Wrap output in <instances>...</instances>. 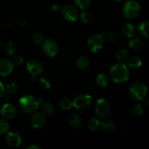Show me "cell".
<instances>
[{
	"label": "cell",
	"mask_w": 149,
	"mask_h": 149,
	"mask_svg": "<svg viewBox=\"0 0 149 149\" xmlns=\"http://www.w3.org/2000/svg\"><path fill=\"white\" fill-rule=\"evenodd\" d=\"M109 76L116 84H124L130 78V68L124 62L116 63L111 68Z\"/></svg>",
	"instance_id": "obj_1"
},
{
	"label": "cell",
	"mask_w": 149,
	"mask_h": 149,
	"mask_svg": "<svg viewBox=\"0 0 149 149\" xmlns=\"http://www.w3.org/2000/svg\"><path fill=\"white\" fill-rule=\"evenodd\" d=\"M19 107L26 113H33L38 110L39 106V100L33 95H26L19 99Z\"/></svg>",
	"instance_id": "obj_2"
},
{
	"label": "cell",
	"mask_w": 149,
	"mask_h": 149,
	"mask_svg": "<svg viewBox=\"0 0 149 149\" xmlns=\"http://www.w3.org/2000/svg\"><path fill=\"white\" fill-rule=\"evenodd\" d=\"M148 93V88L141 81L134 82L129 88V95L132 99L136 101H141L145 99Z\"/></svg>",
	"instance_id": "obj_3"
},
{
	"label": "cell",
	"mask_w": 149,
	"mask_h": 149,
	"mask_svg": "<svg viewBox=\"0 0 149 149\" xmlns=\"http://www.w3.org/2000/svg\"><path fill=\"white\" fill-rule=\"evenodd\" d=\"M122 13L124 17L127 19H134L139 15L141 13V6L138 1L135 0H129L122 6Z\"/></svg>",
	"instance_id": "obj_4"
},
{
	"label": "cell",
	"mask_w": 149,
	"mask_h": 149,
	"mask_svg": "<svg viewBox=\"0 0 149 149\" xmlns=\"http://www.w3.org/2000/svg\"><path fill=\"white\" fill-rule=\"evenodd\" d=\"M93 104L92 97L88 94H80L74 98L73 106L79 111H86L90 109Z\"/></svg>",
	"instance_id": "obj_5"
},
{
	"label": "cell",
	"mask_w": 149,
	"mask_h": 149,
	"mask_svg": "<svg viewBox=\"0 0 149 149\" xmlns=\"http://www.w3.org/2000/svg\"><path fill=\"white\" fill-rule=\"evenodd\" d=\"M111 107L107 100L100 98L97 100L95 107V114L98 119H105L111 113Z\"/></svg>",
	"instance_id": "obj_6"
},
{
	"label": "cell",
	"mask_w": 149,
	"mask_h": 149,
	"mask_svg": "<svg viewBox=\"0 0 149 149\" xmlns=\"http://www.w3.org/2000/svg\"><path fill=\"white\" fill-rule=\"evenodd\" d=\"M26 68L31 75L32 81H34L36 77L40 75L44 71V64L39 60L33 58L30 59L26 63Z\"/></svg>",
	"instance_id": "obj_7"
},
{
	"label": "cell",
	"mask_w": 149,
	"mask_h": 149,
	"mask_svg": "<svg viewBox=\"0 0 149 149\" xmlns=\"http://www.w3.org/2000/svg\"><path fill=\"white\" fill-rule=\"evenodd\" d=\"M62 16L66 21L76 22L79 17V12L75 5L67 4L61 8Z\"/></svg>",
	"instance_id": "obj_8"
},
{
	"label": "cell",
	"mask_w": 149,
	"mask_h": 149,
	"mask_svg": "<svg viewBox=\"0 0 149 149\" xmlns=\"http://www.w3.org/2000/svg\"><path fill=\"white\" fill-rule=\"evenodd\" d=\"M87 47L93 53L101 50L104 45V39L102 34H93L89 37L87 40Z\"/></svg>",
	"instance_id": "obj_9"
},
{
	"label": "cell",
	"mask_w": 149,
	"mask_h": 149,
	"mask_svg": "<svg viewBox=\"0 0 149 149\" xmlns=\"http://www.w3.org/2000/svg\"><path fill=\"white\" fill-rule=\"evenodd\" d=\"M42 50L47 57L54 58L58 53L59 47L54 39H47L42 42Z\"/></svg>",
	"instance_id": "obj_10"
},
{
	"label": "cell",
	"mask_w": 149,
	"mask_h": 149,
	"mask_svg": "<svg viewBox=\"0 0 149 149\" xmlns=\"http://www.w3.org/2000/svg\"><path fill=\"white\" fill-rule=\"evenodd\" d=\"M6 142L11 147L17 148V147L20 146L23 142L21 134L17 130L8 131L7 132V136H6Z\"/></svg>",
	"instance_id": "obj_11"
},
{
	"label": "cell",
	"mask_w": 149,
	"mask_h": 149,
	"mask_svg": "<svg viewBox=\"0 0 149 149\" xmlns=\"http://www.w3.org/2000/svg\"><path fill=\"white\" fill-rule=\"evenodd\" d=\"M1 116L6 120H12L17 115V109L14 105L11 103H5L0 108Z\"/></svg>",
	"instance_id": "obj_12"
},
{
	"label": "cell",
	"mask_w": 149,
	"mask_h": 149,
	"mask_svg": "<svg viewBox=\"0 0 149 149\" xmlns=\"http://www.w3.org/2000/svg\"><path fill=\"white\" fill-rule=\"evenodd\" d=\"M31 126L35 130H41L46 125V118L42 113H35L30 120Z\"/></svg>",
	"instance_id": "obj_13"
},
{
	"label": "cell",
	"mask_w": 149,
	"mask_h": 149,
	"mask_svg": "<svg viewBox=\"0 0 149 149\" xmlns=\"http://www.w3.org/2000/svg\"><path fill=\"white\" fill-rule=\"evenodd\" d=\"M14 66V64L11 60L8 58L0 59V76L7 77L10 75L13 71Z\"/></svg>",
	"instance_id": "obj_14"
},
{
	"label": "cell",
	"mask_w": 149,
	"mask_h": 149,
	"mask_svg": "<svg viewBox=\"0 0 149 149\" xmlns=\"http://www.w3.org/2000/svg\"><path fill=\"white\" fill-rule=\"evenodd\" d=\"M100 128L105 133H113L116 130V125L111 119H103L100 121Z\"/></svg>",
	"instance_id": "obj_15"
},
{
	"label": "cell",
	"mask_w": 149,
	"mask_h": 149,
	"mask_svg": "<svg viewBox=\"0 0 149 149\" xmlns=\"http://www.w3.org/2000/svg\"><path fill=\"white\" fill-rule=\"evenodd\" d=\"M39 108L40 109L41 113H43L45 116H49V115H52L54 113L55 109H54V106L50 103L45 102L42 100H39Z\"/></svg>",
	"instance_id": "obj_16"
},
{
	"label": "cell",
	"mask_w": 149,
	"mask_h": 149,
	"mask_svg": "<svg viewBox=\"0 0 149 149\" xmlns=\"http://www.w3.org/2000/svg\"><path fill=\"white\" fill-rule=\"evenodd\" d=\"M137 29L136 27L133 24L130 23H125L122 28V33L125 37L130 38L134 36L136 33Z\"/></svg>",
	"instance_id": "obj_17"
},
{
	"label": "cell",
	"mask_w": 149,
	"mask_h": 149,
	"mask_svg": "<svg viewBox=\"0 0 149 149\" xmlns=\"http://www.w3.org/2000/svg\"><path fill=\"white\" fill-rule=\"evenodd\" d=\"M110 76L106 73H100L96 78V83L100 87L104 88L108 87L111 82Z\"/></svg>",
	"instance_id": "obj_18"
},
{
	"label": "cell",
	"mask_w": 149,
	"mask_h": 149,
	"mask_svg": "<svg viewBox=\"0 0 149 149\" xmlns=\"http://www.w3.org/2000/svg\"><path fill=\"white\" fill-rule=\"evenodd\" d=\"M136 29L138 30V32L141 35V37L144 38V39H148L149 33V23L148 20H142L141 23H139Z\"/></svg>",
	"instance_id": "obj_19"
},
{
	"label": "cell",
	"mask_w": 149,
	"mask_h": 149,
	"mask_svg": "<svg viewBox=\"0 0 149 149\" xmlns=\"http://www.w3.org/2000/svg\"><path fill=\"white\" fill-rule=\"evenodd\" d=\"M142 60L138 56H132L128 61L127 65L130 69L132 70H138L142 66Z\"/></svg>",
	"instance_id": "obj_20"
},
{
	"label": "cell",
	"mask_w": 149,
	"mask_h": 149,
	"mask_svg": "<svg viewBox=\"0 0 149 149\" xmlns=\"http://www.w3.org/2000/svg\"><path fill=\"white\" fill-rule=\"evenodd\" d=\"M129 45L130 48L133 49H140L143 47L144 41L142 37L139 36H132L130 38L129 42Z\"/></svg>",
	"instance_id": "obj_21"
},
{
	"label": "cell",
	"mask_w": 149,
	"mask_h": 149,
	"mask_svg": "<svg viewBox=\"0 0 149 149\" xmlns=\"http://www.w3.org/2000/svg\"><path fill=\"white\" fill-rule=\"evenodd\" d=\"M4 52L5 55L9 58L13 57L17 52V46L13 42H8L4 45Z\"/></svg>",
	"instance_id": "obj_22"
},
{
	"label": "cell",
	"mask_w": 149,
	"mask_h": 149,
	"mask_svg": "<svg viewBox=\"0 0 149 149\" xmlns=\"http://www.w3.org/2000/svg\"><path fill=\"white\" fill-rule=\"evenodd\" d=\"M83 123L82 119L78 114H74L70 117L69 125L73 129H79L81 127Z\"/></svg>",
	"instance_id": "obj_23"
},
{
	"label": "cell",
	"mask_w": 149,
	"mask_h": 149,
	"mask_svg": "<svg viewBox=\"0 0 149 149\" xmlns=\"http://www.w3.org/2000/svg\"><path fill=\"white\" fill-rule=\"evenodd\" d=\"M90 61L87 57L82 55V56L79 57L77 61V68L81 71H84V70L87 69L90 66Z\"/></svg>",
	"instance_id": "obj_24"
},
{
	"label": "cell",
	"mask_w": 149,
	"mask_h": 149,
	"mask_svg": "<svg viewBox=\"0 0 149 149\" xmlns=\"http://www.w3.org/2000/svg\"><path fill=\"white\" fill-rule=\"evenodd\" d=\"M103 36L104 40L110 44L116 43L119 40V36L115 31H109L103 33Z\"/></svg>",
	"instance_id": "obj_25"
},
{
	"label": "cell",
	"mask_w": 149,
	"mask_h": 149,
	"mask_svg": "<svg viewBox=\"0 0 149 149\" xmlns=\"http://www.w3.org/2000/svg\"><path fill=\"white\" fill-rule=\"evenodd\" d=\"M58 106L63 111H69L73 106V101L68 97H64L60 100Z\"/></svg>",
	"instance_id": "obj_26"
},
{
	"label": "cell",
	"mask_w": 149,
	"mask_h": 149,
	"mask_svg": "<svg viewBox=\"0 0 149 149\" xmlns=\"http://www.w3.org/2000/svg\"><path fill=\"white\" fill-rule=\"evenodd\" d=\"M4 88H5V92H7V94L13 95L18 91L19 85L16 81H11L6 84Z\"/></svg>",
	"instance_id": "obj_27"
},
{
	"label": "cell",
	"mask_w": 149,
	"mask_h": 149,
	"mask_svg": "<svg viewBox=\"0 0 149 149\" xmlns=\"http://www.w3.org/2000/svg\"><path fill=\"white\" fill-rule=\"evenodd\" d=\"M100 128V120L97 117L92 118L88 123V129L90 132H96Z\"/></svg>",
	"instance_id": "obj_28"
},
{
	"label": "cell",
	"mask_w": 149,
	"mask_h": 149,
	"mask_svg": "<svg viewBox=\"0 0 149 149\" xmlns=\"http://www.w3.org/2000/svg\"><path fill=\"white\" fill-rule=\"evenodd\" d=\"M116 58L119 62H125L129 57V52L125 48H120L116 52Z\"/></svg>",
	"instance_id": "obj_29"
},
{
	"label": "cell",
	"mask_w": 149,
	"mask_h": 149,
	"mask_svg": "<svg viewBox=\"0 0 149 149\" xmlns=\"http://www.w3.org/2000/svg\"><path fill=\"white\" fill-rule=\"evenodd\" d=\"M132 113L135 117H141L144 114V106L141 103H137L132 107Z\"/></svg>",
	"instance_id": "obj_30"
},
{
	"label": "cell",
	"mask_w": 149,
	"mask_h": 149,
	"mask_svg": "<svg viewBox=\"0 0 149 149\" xmlns=\"http://www.w3.org/2000/svg\"><path fill=\"white\" fill-rule=\"evenodd\" d=\"M79 17L84 23H90L93 20V14L91 12L87 10H83Z\"/></svg>",
	"instance_id": "obj_31"
},
{
	"label": "cell",
	"mask_w": 149,
	"mask_h": 149,
	"mask_svg": "<svg viewBox=\"0 0 149 149\" xmlns=\"http://www.w3.org/2000/svg\"><path fill=\"white\" fill-rule=\"evenodd\" d=\"M75 6L80 10H87L91 5V0H74Z\"/></svg>",
	"instance_id": "obj_32"
},
{
	"label": "cell",
	"mask_w": 149,
	"mask_h": 149,
	"mask_svg": "<svg viewBox=\"0 0 149 149\" xmlns=\"http://www.w3.org/2000/svg\"><path fill=\"white\" fill-rule=\"evenodd\" d=\"M39 85L43 90H48L51 87V81L47 77H42L39 80Z\"/></svg>",
	"instance_id": "obj_33"
},
{
	"label": "cell",
	"mask_w": 149,
	"mask_h": 149,
	"mask_svg": "<svg viewBox=\"0 0 149 149\" xmlns=\"http://www.w3.org/2000/svg\"><path fill=\"white\" fill-rule=\"evenodd\" d=\"M10 130V125L6 119H0V135H4Z\"/></svg>",
	"instance_id": "obj_34"
},
{
	"label": "cell",
	"mask_w": 149,
	"mask_h": 149,
	"mask_svg": "<svg viewBox=\"0 0 149 149\" xmlns=\"http://www.w3.org/2000/svg\"><path fill=\"white\" fill-rule=\"evenodd\" d=\"M31 39L33 43H35L36 45H41L44 42V40H45V37H44V36L41 33L36 32V33H34L32 35Z\"/></svg>",
	"instance_id": "obj_35"
},
{
	"label": "cell",
	"mask_w": 149,
	"mask_h": 149,
	"mask_svg": "<svg viewBox=\"0 0 149 149\" xmlns=\"http://www.w3.org/2000/svg\"><path fill=\"white\" fill-rule=\"evenodd\" d=\"M13 63L14 64V65H16V66H20L22 64L24 63V58H23V56L21 55H15L13 57Z\"/></svg>",
	"instance_id": "obj_36"
},
{
	"label": "cell",
	"mask_w": 149,
	"mask_h": 149,
	"mask_svg": "<svg viewBox=\"0 0 149 149\" xmlns=\"http://www.w3.org/2000/svg\"><path fill=\"white\" fill-rule=\"evenodd\" d=\"M15 23L18 26L20 27H23V26H26L27 24V21H26V19H24L22 17H18L16 18L15 20Z\"/></svg>",
	"instance_id": "obj_37"
},
{
	"label": "cell",
	"mask_w": 149,
	"mask_h": 149,
	"mask_svg": "<svg viewBox=\"0 0 149 149\" xmlns=\"http://www.w3.org/2000/svg\"><path fill=\"white\" fill-rule=\"evenodd\" d=\"M51 10L53 13H55V14H58V13H61V7L59 5V4H55L53 5H52L51 7Z\"/></svg>",
	"instance_id": "obj_38"
},
{
	"label": "cell",
	"mask_w": 149,
	"mask_h": 149,
	"mask_svg": "<svg viewBox=\"0 0 149 149\" xmlns=\"http://www.w3.org/2000/svg\"><path fill=\"white\" fill-rule=\"evenodd\" d=\"M5 95V88L3 83L0 81V97H2Z\"/></svg>",
	"instance_id": "obj_39"
},
{
	"label": "cell",
	"mask_w": 149,
	"mask_h": 149,
	"mask_svg": "<svg viewBox=\"0 0 149 149\" xmlns=\"http://www.w3.org/2000/svg\"><path fill=\"white\" fill-rule=\"evenodd\" d=\"M25 148L27 149H42V147L36 145V144H33V145H30L28 146H25Z\"/></svg>",
	"instance_id": "obj_40"
},
{
	"label": "cell",
	"mask_w": 149,
	"mask_h": 149,
	"mask_svg": "<svg viewBox=\"0 0 149 149\" xmlns=\"http://www.w3.org/2000/svg\"><path fill=\"white\" fill-rule=\"evenodd\" d=\"M4 45V38H3L2 36H0V47H2Z\"/></svg>",
	"instance_id": "obj_41"
},
{
	"label": "cell",
	"mask_w": 149,
	"mask_h": 149,
	"mask_svg": "<svg viewBox=\"0 0 149 149\" xmlns=\"http://www.w3.org/2000/svg\"><path fill=\"white\" fill-rule=\"evenodd\" d=\"M110 1H113V2H119V1H121L122 0H110Z\"/></svg>",
	"instance_id": "obj_42"
},
{
	"label": "cell",
	"mask_w": 149,
	"mask_h": 149,
	"mask_svg": "<svg viewBox=\"0 0 149 149\" xmlns=\"http://www.w3.org/2000/svg\"><path fill=\"white\" fill-rule=\"evenodd\" d=\"M0 108H1V107H0Z\"/></svg>",
	"instance_id": "obj_43"
}]
</instances>
